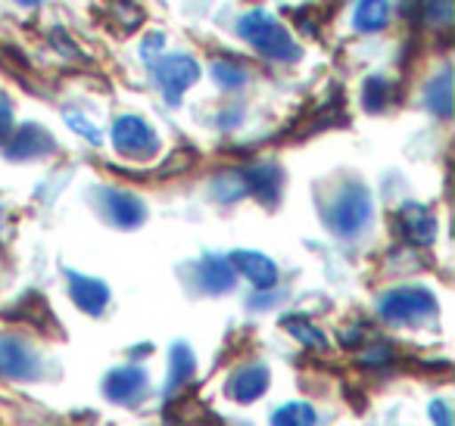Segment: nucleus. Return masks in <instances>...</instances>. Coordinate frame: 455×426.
Listing matches in <instances>:
<instances>
[{
	"instance_id": "1",
	"label": "nucleus",
	"mask_w": 455,
	"mask_h": 426,
	"mask_svg": "<svg viewBox=\"0 0 455 426\" xmlns=\"http://www.w3.org/2000/svg\"><path fill=\"white\" fill-rule=\"evenodd\" d=\"M241 38L247 41L253 51H259L262 57L275 59V63H297L299 53H303L297 41L291 38V32H287L275 16L262 13V10L243 16L241 20Z\"/></svg>"
},
{
	"instance_id": "2",
	"label": "nucleus",
	"mask_w": 455,
	"mask_h": 426,
	"mask_svg": "<svg viewBox=\"0 0 455 426\" xmlns=\"http://www.w3.org/2000/svg\"><path fill=\"white\" fill-rule=\"evenodd\" d=\"M324 225L331 233L343 240H353L371 225V193L362 184L343 187L324 209Z\"/></svg>"
},
{
	"instance_id": "3",
	"label": "nucleus",
	"mask_w": 455,
	"mask_h": 426,
	"mask_svg": "<svg viewBox=\"0 0 455 426\" xmlns=\"http://www.w3.org/2000/svg\"><path fill=\"white\" fill-rule=\"evenodd\" d=\"M436 314V299L424 287H399L380 299V318L390 324H418Z\"/></svg>"
},
{
	"instance_id": "4",
	"label": "nucleus",
	"mask_w": 455,
	"mask_h": 426,
	"mask_svg": "<svg viewBox=\"0 0 455 426\" xmlns=\"http://www.w3.org/2000/svg\"><path fill=\"white\" fill-rule=\"evenodd\" d=\"M113 146L128 159H153L159 150V138L140 115H122L113 125Z\"/></svg>"
},
{
	"instance_id": "5",
	"label": "nucleus",
	"mask_w": 455,
	"mask_h": 426,
	"mask_svg": "<svg viewBox=\"0 0 455 426\" xmlns=\"http://www.w3.org/2000/svg\"><path fill=\"white\" fill-rule=\"evenodd\" d=\"M196 78H200V66L188 53H175V57H165L159 63H153V82L159 84V91H163V97L169 103L181 100V94Z\"/></svg>"
},
{
	"instance_id": "6",
	"label": "nucleus",
	"mask_w": 455,
	"mask_h": 426,
	"mask_svg": "<svg viewBox=\"0 0 455 426\" xmlns=\"http://www.w3.org/2000/svg\"><path fill=\"white\" fill-rule=\"evenodd\" d=\"M147 386H150V376L140 364H125V367H116L107 374L103 380V395L116 405H138L147 395Z\"/></svg>"
},
{
	"instance_id": "7",
	"label": "nucleus",
	"mask_w": 455,
	"mask_h": 426,
	"mask_svg": "<svg viewBox=\"0 0 455 426\" xmlns=\"http://www.w3.org/2000/svg\"><path fill=\"white\" fill-rule=\"evenodd\" d=\"M0 376H7V380H38V355L26 343H20V339L4 336L0 339Z\"/></svg>"
},
{
	"instance_id": "8",
	"label": "nucleus",
	"mask_w": 455,
	"mask_h": 426,
	"mask_svg": "<svg viewBox=\"0 0 455 426\" xmlns=\"http://www.w3.org/2000/svg\"><path fill=\"white\" fill-rule=\"evenodd\" d=\"M100 202H103V215H107L116 227H122V231L140 227L147 218V206L134 193H125V190H103Z\"/></svg>"
},
{
	"instance_id": "9",
	"label": "nucleus",
	"mask_w": 455,
	"mask_h": 426,
	"mask_svg": "<svg viewBox=\"0 0 455 426\" xmlns=\"http://www.w3.org/2000/svg\"><path fill=\"white\" fill-rule=\"evenodd\" d=\"M228 262H231L235 271H241L256 289H272L275 283H278V264H275L268 256H262V252L235 249L231 256H228Z\"/></svg>"
},
{
	"instance_id": "10",
	"label": "nucleus",
	"mask_w": 455,
	"mask_h": 426,
	"mask_svg": "<svg viewBox=\"0 0 455 426\" xmlns=\"http://www.w3.org/2000/svg\"><path fill=\"white\" fill-rule=\"evenodd\" d=\"M69 277V296L84 314H103V308L109 305V287L97 277L78 274V271H66Z\"/></svg>"
},
{
	"instance_id": "11",
	"label": "nucleus",
	"mask_w": 455,
	"mask_h": 426,
	"mask_svg": "<svg viewBox=\"0 0 455 426\" xmlns=\"http://www.w3.org/2000/svg\"><path fill=\"white\" fill-rule=\"evenodd\" d=\"M4 153H7V159H16V162L41 159L47 153H53V138L41 125H22L13 138H7Z\"/></svg>"
},
{
	"instance_id": "12",
	"label": "nucleus",
	"mask_w": 455,
	"mask_h": 426,
	"mask_svg": "<svg viewBox=\"0 0 455 426\" xmlns=\"http://www.w3.org/2000/svg\"><path fill=\"white\" fill-rule=\"evenodd\" d=\"M268 383H272V374H268L266 364H247V367L235 370L231 380H228V395L241 405H250V401L262 398L268 392Z\"/></svg>"
},
{
	"instance_id": "13",
	"label": "nucleus",
	"mask_w": 455,
	"mask_h": 426,
	"mask_svg": "<svg viewBox=\"0 0 455 426\" xmlns=\"http://www.w3.org/2000/svg\"><path fill=\"white\" fill-rule=\"evenodd\" d=\"M243 187H247V193H253L259 202H266V206H275V202L281 200V187H284V175H281L278 165H253V169L243 171Z\"/></svg>"
},
{
	"instance_id": "14",
	"label": "nucleus",
	"mask_w": 455,
	"mask_h": 426,
	"mask_svg": "<svg viewBox=\"0 0 455 426\" xmlns=\"http://www.w3.org/2000/svg\"><path fill=\"white\" fill-rule=\"evenodd\" d=\"M399 225H403V233L409 243L415 246H430L436 233V221L430 215V209L418 206V202H409V206L399 209Z\"/></svg>"
},
{
	"instance_id": "15",
	"label": "nucleus",
	"mask_w": 455,
	"mask_h": 426,
	"mask_svg": "<svg viewBox=\"0 0 455 426\" xmlns=\"http://www.w3.org/2000/svg\"><path fill=\"white\" fill-rule=\"evenodd\" d=\"M196 271H200V287L206 289V293H212V296H221V293H228V289L235 287V268H231V262H228V258L206 256Z\"/></svg>"
},
{
	"instance_id": "16",
	"label": "nucleus",
	"mask_w": 455,
	"mask_h": 426,
	"mask_svg": "<svg viewBox=\"0 0 455 426\" xmlns=\"http://www.w3.org/2000/svg\"><path fill=\"white\" fill-rule=\"evenodd\" d=\"M387 16H390V4L387 0H359L353 13V26L359 32H380L387 26Z\"/></svg>"
},
{
	"instance_id": "17",
	"label": "nucleus",
	"mask_w": 455,
	"mask_h": 426,
	"mask_svg": "<svg viewBox=\"0 0 455 426\" xmlns=\"http://www.w3.org/2000/svg\"><path fill=\"white\" fill-rule=\"evenodd\" d=\"M194 370H196V358H194V351H190V345L175 343L172 345V370H169V383H165V389H169V392L181 389L184 383L194 376Z\"/></svg>"
},
{
	"instance_id": "18",
	"label": "nucleus",
	"mask_w": 455,
	"mask_h": 426,
	"mask_svg": "<svg viewBox=\"0 0 455 426\" xmlns=\"http://www.w3.org/2000/svg\"><path fill=\"white\" fill-rule=\"evenodd\" d=\"M268 423L272 426H315L318 414H315V407L306 405V401H291V405H284V407H275Z\"/></svg>"
},
{
	"instance_id": "19",
	"label": "nucleus",
	"mask_w": 455,
	"mask_h": 426,
	"mask_svg": "<svg viewBox=\"0 0 455 426\" xmlns=\"http://www.w3.org/2000/svg\"><path fill=\"white\" fill-rule=\"evenodd\" d=\"M427 109L440 119L452 115V84H449V72H440L434 82L427 84Z\"/></svg>"
},
{
	"instance_id": "20",
	"label": "nucleus",
	"mask_w": 455,
	"mask_h": 426,
	"mask_svg": "<svg viewBox=\"0 0 455 426\" xmlns=\"http://www.w3.org/2000/svg\"><path fill=\"white\" fill-rule=\"evenodd\" d=\"M284 327H287V330H291L293 336H297L303 345H315V349H324V345H328L324 333L318 330V327H312L309 320H303V318H287V320H284Z\"/></svg>"
},
{
	"instance_id": "21",
	"label": "nucleus",
	"mask_w": 455,
	"mask_h": 426,
	"mask_svg": "<svg viewBox=\"0 0 455 426\" xmlns=\"http://www.w3.org/2000/svg\"><path fill=\"white\" fill-rule=\"evenodd\" d=\"M212 78L228 91H237V88H243V84H247V72H243L237 63H215L212 66Z\"/></svg>"
},
{
	"instance_id": "22",
	"label": "nucleus",
	"mask_w": 455,
	"mask_h": 426,
	"mask_svg": "<svg viewBox=\"0 0 455 426\" xmlns=\"http://www.w3.org/2000/svg\"><path fill=\"white\" fill-rule=\"evenodd\" d=\"M362 103H365L368 113H380L387 106V82L384 78H368L365 88H362Z\"/></svg>"
},
{
	"instance_id": "23",
	"label": "nucleus",
	"mask_w": 455,
	"mask_h": 426,
	"mask_svg": "<svg viewBox=\"0 0 455 426\" xmlns=\"http://www.w3.org/2000/svg\"><path fill=\"white\" fill-rule=\"evenodd\" d=\"M427 20L434 22V26H449V22H452V0H430Z\"/></svg>"
},
{
	"instance_id": "24",
	"label": "nucleus",
	"mask_w": 455,
	"mask_h": 426,
	"mask_svg": "<svg viewBox=\"0 0 455 426\" xmlns=\"http://www.w3.org/2000/svg\"><path fill=\"white\" fill-rule=\"evenodd\" d=\"M66 122H69L72 128H76L78 134H82V138H88L91 144H100V131H97L94 125H88V122H84V115H78V113H72V109H66Z\"/></svg>"
},
{
	"instance_id": "25",
	"label": "nucleus",
	"mask_w": 455,
	"mask_h": 426,
	"mask_svg": "<svg viewBox=\"0 0 455 426\" xmlns=\"http://www.w3.org/2000/svg\"><path fill=\"white\" fill-rule=\"evenodd\" d=\"M10 131H13V106H10L7 94H0V144H7Z\"/></svg>"
},
{
	"instance_id": "26",
	"label": "nucleus",
	"mask_w": 455,
	"mask_h": 426,
	"mask_svg": "<svg viewBox=\"0 0 455 426\" xmlns=\"http://www.w3.org/2000/svg\"><path fill=\"white\" fill-rule=\"evenodd\" d=\"M427 414H430V420H434L436 426H452V411H449V405L443 398L430 401Z\"/></svg>"
},
{
	"instance_id": "27",
	"label": "nucleus",
	"mask_w": 455,
	"mask_h": 426,
	"mask_svg": "<svg viewBox=\"0 0 455 426\" xmlns=\"http://www.w3.org/2000/svg\"><path fill=\"white\" fill-rule=\"evenodd\" d=\"M163 41H165V38H163V32L147 35V41H144V57L150 59V57H153V51H156V53L163 51Z\"/></svg>"
},
{
	"instance_id": "28",
	"label": "nucleus",
	"mask_w": 455,
	"mask_h": 426,
	"mask_svg": "<svg viewBox=\"0 0 455 426\" xmlns=\"http://www.w3.org/2000/svg\"><path fill=\"white\" fill-rule=\"evenodd\" d=\"M16 4H22V7H38L41 0H16Z\"/></svg>"
}]
</instances>
